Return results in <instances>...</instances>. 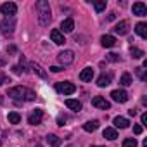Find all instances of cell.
Returning a JSON list of instances; mask_svg holds the SVG:
<instances>
[{"label":"cell","mask_w":147,"mask_h":147,"mask_svg":"<svg viewBox=\"0 0 147 147\" xmlns=\"http://www.w3.org/2000/svg\"><path fill=\"white\" fill-rule=\"evenodd\" d=\"M50 71H52V73H59V71H62V67H59V66H52Z\"/></svg>","instance_id":"cell-34"},{"label":"cell","mask_w":147,"mask_h":147,"mask_svg":"<svg viewBox=\"0 0 147 147\" xmlns=\"http://www.w3.org/2000/svg\"><path fill=\"white\" fill-rule=\"evenodd\" d=\"M128 114H130V116H135V114H137V111H135V109H130V111H128Z\"/></svg>","instance_id":"cell-37"},{"label":"cell","mask_w":147,"mask_h":147,"mask_svg":"<svg viewBox=\"0 0 147 147\" xmlns=\"http://www.w3.org/2000/svg\"><path fill=\"white\" fill-rule=\"evenodd\" d=\"M142 131H144V126H142V125H135V126H133V133H135V135H140Z\"/></svg>","instance_id":"cell-31"},{"label":"cell","mask_w":147,"mask_h":147,"mask_svg":"<svg viewBox=\"0 0 147 147\" xmlns=\"http://www.w3.org/2000/svg\"><path fill=\"white\" fill-rule=\"evenodd\" d=\"M102 135H104V138H107V140H116V138H118L116 128H106V130L102 131Z\"/></svg>","instance_id":"cell-19"},{"label":"cell","mask_w":147,"mask_h":147,"mask_svg":"<svg viewBox=\"0 0 147 147\" xmlns=\"http://www.w3.org/2000/svg\"><path fill=\"white\" fill-rule=\"evenodd\" d=\"M55 90L59 94H64V95H71V94H75L76 92V85L75 83H71V82H59L55 85Z\"/></svg>","instance_id":"cell-4"},{"label":"cell","mask_w":147,"mask_h":147,"mask_svg":"<svg viewBox=\"0 0 147 147\" xmlns=\"http://www.w3.org/2000/svg\"><path fill=\"white\" fill-rule=\"evenodd\" d=\"M140 119H142V126H144V125H147V113H144Z\"/></svg>","instance_id":"cell-35"},{"label":"cell","mask_w":147,"mask_h":147,"mask_svg":"<svg viewBox=\"0 0 147 147\" xmlns=\"http://www.w3.org/2000/svg\"><path fill=\"white\" fill-rule=\"evenodd\" d=\"M137 75H138V78H140L142 82H145V80H147V75H145L144 67H137Z\"/></svg>","instance_id":"cell-29"},{"label":"cell","mask_w":147,"mask_h":147,"mask_svg":"<svg viewBox=\"0 0 147 147\" xmlns=\"http://www.w3.org/2000/svg\"><path fill=\"white\" fill-rule=\"evenodd\" d=\"M2 66H5V59H4V57H0V67H2Z\"/></svg>","instance_id":"cell-38"},{"label":"cell","mask_w":147,"mask_h":147,"mask_svg":"<svg viewBox=\"0 0 147 147\" xmlns=\"http://www.w3.org/2000/svg\"><path fill=\"white\" fill-rule=\"evenodd\" d=\"M111 97H113V100H116L119 104H125L128 100V94L125 90H113L111 92Z\"/></svg>","instance_id":"cell-8"},{"label":"cell","mask_w":147,"mask_h":147,"mask_svg":"<svg viewBox=\"0 0 147 147\" xmlns=\"http://www.w3.org/2000/svg\"><path fill=\"white\" fill-rule=\"evenodd\" d=\"M130 52H131V57H133V59H142V57L145 55V52L140 50V49H137V47H131Z\"/></svg>","instance_id":"cell-26"},{"label":"cell","mask_w":147,"mask_h":147,"mask_svg":"<svg viewBox=\"0 0 147 147\" xmlns=\"http://www.w3.org/2000/svg\"><path fill=\"white\" fill-rule=\"evenodd\" d=\"M42 118H43V111H42V109H35V111L30 114L28 123H30V125H40V123H42Z\"/></svg>","instance_id":"cell-9"},{"label":"cell","mask_w":147,"mask_h":147,"mask_svg":"<svg viewBox=\"0 0 147 147\" xmlns=\"http://www.w3.org/2000/svg\"><path fill=\"white\" fill-rule=\"evenodd\" d=\"M128 21H119L113 30H114V33H118V35H126L128 33Z\"/></svg>","instance_id":"cell-12"},{"label":"cell","mask_w":147,"mask_h":147,"mask_svg":"<svg viewBox=\"0 0 147 147\" xmlns=\"http://www.w3.org/2000/svg\"><path fill=\"white\" fill-rule=\"evenodd\" d=\"M57 123H59V125L62 126V125L66 123V118H64V116H59V119H57Z\"/></svg>","instance_id":"cell-36"},{"label":"cell","mask_w":147,"mask_h":147,"mask_svg":"<svg viewBox=\"0 0 147 147\" xmlns=\"http://www.w3.org/2000/svg\"><path fill=\"white\" fill-rule=\"evenodd\" d=\"M7 82H11L5 75H0V85H2V83H7Z\"/></svg>","instance_id":"cell-32"},{"label":"cell","mask_w":147,"mask_h":147,"mask_svg":"<svg viewBox=\"0 0 147 147\" xmlns=\"http://www.w3.org/2000/svg\"><path fill=\"white\" fill-rule=\"evenodd\" d=\"M66 106H67L71 111H82V102L76 100V99H67V100H66Z\"/></svg>","instance_id":"cell-17"},{"label":"cell","mask_w":147,"mask_h":147,"mask_svg":"<svg viewBox=\"0 0 147 147\" xmlns=\"http://www.w3.org/2000/svg\"><path fill=\"white\" fill-rule=\"evenodd\" d=\"M135 31H137V35H138L140 38H147V24H145V23H137Z\"/></svg>","instance_id":"cell-18"},{"label":"cell","mask_w":147,"mask_h":147,"mask_svg":"<svg viewBox=\"0 0 147 147\" xmlns=\"http://www.w3.org/2000/svg\"><path fill=\"white\" fill-rule=\"evenodd\" d=\"M92 78H94V69L92 67H85L80 73V80L82 82H92Z\"/></svg>","instance_id":"cell-15"},{"label":"cell","mask_w":147,"mask_h":147,"mask_svg":"<svg viewBox=\"0 0 147 147\" xmlns=\"http://www.w3.org/2000/svg\"><path fill=\"white\" fill-rule=\"evenodd\" d=\"M0 30L5 36H12L14 35V30H16V21L14 18H4V21L0 23Z\"/></svg>","instance_id":"cell-3"},{"label":"cell","mask_w":147,"mask_h":147,"mask_svg":"<svg viewBox=\"0 0 147 147\" xmlns=\"http://www.w3.org/2000/svg\"><path fill=\"white\" fill-rule=\"evenodd\" d=\"M113 19H114V12H113V14H109V16H107V21H113Z\"/></svg>","instance_id":"cell-39"},{"label":"cell","mask_w":147,"mask_h":147,"mask_svg":"<svg viewBox=\"0 0 147 147\" xmlns=\"http://www.w3.org/2000/svg\"><path fill=\"white\" fill-rule=\"evenodd\" d=\"M31 69H33V73H35V75H38L40 78H43V80L47 78V73L42 69V66H40V64H36V62H31Z\"/></svg>","instance_id":"cell-20"},{"label":"cell","mask_w":147,"mask_h":147,"mask_svg":"<svg viewBox=\"0 0 147 147\" xmlns=\"http://www.w3.org/2000/svg\"><path fill=\"white\" fill-rule=\"evenodd\" d=\"M57 57H59V62L61 64L67 66V64H71L73 61H75V52H73V50H62Z\"/></svg>","instance_id":"cell-7"},{"label":"cell","mask_w":147,"mask_h":147,"mask_svg":"<svg viewBox=\"0 0 147 147\" xmlns=\"http://www.w3.org/2000/svg\"><path fill=\"white\" fill-rule=\"evenodd\" d=\"M97 85H99L100 88H104V87L111 85V76H109V75H100V76H99V80H97Z\"/></svg>","instance_id":"cell-21"},{"label":"cell","mask_w":147,"mask_h":147,"mask_svg":"<svg viewBox=\"0 0 147 147\" xmlns=\"http://www.w3.org/2000/svg\"><path fill=\"white\" fill-rule=\"evenodd\" d=\"M131 11H133V14H135V16H147V7H145V4H142V2L133 4Z\"/></svg>","instance_id":"cell-11"},{"label":"cell","mask_w":147,"mask_h":147,"mask_svg":"<svg viewBox=\"0 0 147 147\" xmlns=\"http://www.w3.org/2000/svg\"><path fill=\"white\" fill-rule=\"evenodd\" d=\"M50 38H52V42L54 43H57V45H62L66 40H64V35L59 31V30H52L50 31Z\"/></svg>","instance_id":"cell-13"},{"label":"cell","mask_w":147,"mask_h":147,"mask_svg":"<svg viewBox=\"0 0 147 147\" xmlns=\"http://www.w3.org/2000/svg\"><path fill=\"white\" fill-rule=\"evenodd\" d=\"M36 14H38V23L42 26H47L50 24V19H52V12H50V4L47 0H38L36 2Z\"/></svg>","instance_id":"cell-2"},{"label":"cell","mask_w":147,"mask_h":147,"mask_svg":"<svg viewBox=\"0 0 147 147\" xmlns=\"http://www.w3.org/2000/svg\"><path fill=\"white\" fill-rule=\"evenodd\" d=\"M123 147H137V140L135 138H125L123 140Z\"/></svg>","instance_id":"cell-28"},{"label":"cell","mask_w":147,"mask_h":147,"mask_svg":"<svg viewBox=\"0 0 147 147\" xmlns=\"http://www.w3.org/2000/svg\"><path fill=\"white\" fill-rule=\"evenodd\" d=\"M73 28H75V21H73L71 18H67V19H64V21L61 23V30H62L64 33H71Z\"/></svg>","instance_id":"cell-14"},{"label":"cell","mask_w":147,"mask_h":147,"mask_svg":"<svg viewBox=\"0 0 147 147\" xmlns=\"http://www.w3.org/2000/svg\"><path fill=\"white\" fill-rule=\"evenodd\" d=\"M99 128V121L97 119H94V121H87L85 125H83V130L85 131H95Z\"/></svg>","instance_id":"cell-22"},{"label":"cell","mask_w":147,"mask_h":147,"mask_svg":"<svg viewBox=\"0 0 147 147\" xmlns=\"http://www.w3.org/2000/svg\"><path fill=\"white\" fill-rule=\"evenodd\" d=\"M100 43H102V47L111 49V47H114V45L118 43V40H116V36H113V35H104V36L100 38Z\"/></svg>","instance_id":"cell-10"},{"label":"cell","mask_w":147,"mask_h":147,"mask_svg":"<svg viewBox=\"0 0 147 147\" xmlns=\"http://www.w3.org/2000/svg\"><path fill=\"white\" fill-rule=\"evenodd\" d=\"M107 61H111V62H118V61H119V55L111 52V54H107Z\"/></svg>","instance_id":"cell-30"},{"label":"cell","mask_w":147,"mask_h":147,"mask_svg":"<svg viewBox=\"0 0 147 147\" xmlns=\"http://www.w3.org/2000/svg\"><path fill=\"white\" fill-rule=\"evenodd\" d=\"M12 71L16 73V75H21V73H23V69H21L19 66H14V67H12Z\"/></svg>","instance_id":"cell-33"},{"label":"cell","mask_w":147,"mask_h":147,"mask_svg":"<svg viewBox=\"0 0 147 147\" xmlns=\"http://www.w3.org/2000/svg\"><path fill=\"white\" fill-rule=\"evenodd\" d=\"M7 95L11 99H14L16 102H21V100H35L36 94L26 87H12L7 90Z\"/></svg>","instance_id":"cell-1"},{"label":"cell","mask_w":147,"mask_h":147,"mask_svg":"<svg viewBox=\"0 0 147 147\" xmlns=\"http://www.w3.org/2000/svg\"><path fill=\"white\" fill-rule=\"evenodd\" d=\"M47 142H49L52 147H59V145L62 144V140H61L57 135H49V137H47Z\"/></svg>","instance_id":"cell-24"},{"label":"cell","mask_w":147,"mask_h":147,"mask_svg":"<svg viewBox=\"0 0 147 147\" xmlns=\"http://www.w3.org/2000/svg\"><path fill=\"white\" fill-rule=\"evenodd\" d=\"M92 106H94V107H97V109H102V111L111 109V102H109V100H106V99H104V97H100V95H97V97H94V99H92Z\"/></svg>","instance_id":"cell-6"},{"label":"cell","mask_w":147,"mask_h":147,"mask_svg":"<svg viewBox=\"0 0 147 147\" xmlns=\"http://www.w3.org/2000/svg\"><path fill=\"white\" fill-rule=\"evenodd\" d=\"M113 123H114V128H128V125H130V121L123 116H116L113 119Z\"/></svg>","instance_id":"cell-16"},{"label":"cell","mask_w":147,"mask_h":147,"mask_svg":"<svg viewBox=\"0 0 147 147\" xmlns=\"http://www.w3.org/2000/svg\"><path fill=\"white\" fill-rule=\"evenodd\" d=\"M7 119H9V123H12V125H18V123L21 121V114H19V113H16V111H12V113H9Z\"/></svg>","instance_id":"cell-23"},{"label":"cell","mask_w":147,"mask_h":147,"mask_svg":"<svg viewBox=\"0 0 147 147\" xmlns=\"http://www.w3.org/2000/svg\"><path fill=\"white\" fill-rule=\"evenodd\" d=\"M0 12H2L5 18H14V14L18 12V5L14 2H5L0 5Z\"/></svg>","instance_id":"cell-5"},{"label":"cell","mask_w":147,"mask_h":147,"mask_svg":"<svg viewBox=\"0 0 147 147\" xmlns=\"http://www.w3.org/2000/svg\"><path fill=\"white\" fill-rule=\"evenodd\" d=\"M106 5H107L106 0H100V2H94V7H95V11H97V12H102V11L106 9Z\"/></svg>","instance_id":"cell-27"},{"label":"cell","mask_w":147,"mask_h":147,"mask_svg":"<svg viewBox=\"0 0 147 147\" xmlns=\"http://www.w3.org/2000/svg\"><path fill=\"white\" fill-rule=\"evenodd\" d=\"M0 145H2V144H0Z\"/></svg>","instance_id":"cell-40"},{"label":"cell","mask_w":147,"mask_h":147,"mask_svg":"<svg viewBox=\"0 0 147 147\" xmlns=\"http://www.w3.org/2000/svg\"><path fill=\"white\" fill-rule=\"evenodd\" d=\"M119 83L123 87H130L131 85V76H130V73H123L121 78H119Z\"/></svg>","instance_id":"cell-25"}]
</instances>
